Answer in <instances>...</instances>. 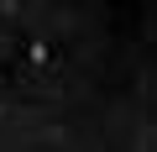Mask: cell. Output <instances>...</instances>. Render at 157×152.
Segmentation results:
<instances>
[{
	"label": "cell",
	"mask_w": 157,
	"mask_h": 152,
	"mask_svg": "<svg viewBox=\"0 0 157 152\" xmlns=\"http://www.w3.org/2000/svg\"><path fill=\"white\" fill-rule=\"evenodd\" d=\"M157 147V0H0V147Z\"/></svg>",
	"instance_id": "cell-1"
}]
</instances>
